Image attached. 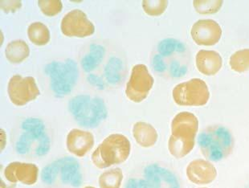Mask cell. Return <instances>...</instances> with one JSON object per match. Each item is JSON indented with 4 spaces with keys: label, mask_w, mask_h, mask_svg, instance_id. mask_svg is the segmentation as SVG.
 Returning <instances> with one entry per match:
<instances>
[{
    "label": "cell",
    "mask_w": 249,
    "mask_h": 188,
    "mask_svg": "<svg viewBox=\"0 0 249 188\" xmlns=\"http://www.w3.org/2000/svg\"><path fill=\"white\" fill-rule=\"evenodd\" d=\"M198 130V121L192 113H179L171 122L169 151L176 158H184L192 152Z\"/></svg>",
    "instance_id": "6da1fadb"
},
{
    "label": "cell",
    "mask_w": 249,
    "mask_h": 188,
    "mask_svg": "<svg viewBox=\"0 0 249 188\" xmlns=\"http://www.w3.org/2000/svg\"><path fill=\"white\" fill-rule=\"evenodd\" d=\"M201 152L208 160L218 162L229 156L234 147L231 132L222 126H208L198 138Z\"/></svg>",
    "instance_id": "7a4b0ae2"
},
{
    "label": "cell",
    "mask_w": 249,
    "mask_h": 188,
    "mask_svg": "<svg viewBox=\"0 0 249 188\" xmlns=\"http://www.w3.org/2000/svg\"><path fill=\"white\" fill-rule=\"evenodd\" d=\"M131 145L125 136L114 133L105 138L92 153V162L99 169L121 164L129 158Z\"/></svg>",
    "instance_id": "3957f363"
},
{
    "label": "cell",
    "mask_w": 249,
    "mask_h": 188,
    "mask_svg": "<svg viewBox=\"0 0 249 188\" xmlns=\"http://www.w3.org/2000/svg\"><path fill=\"white\" fill-rule=\"evenodd\" d=\"M70 110L76 122L86 128L97 127L108 115L104 101L89 95H79L71 99Z\"/></svg>",
    "instance_id": "277c9868"
},
{
    "label": "cell",
    "mask_w": 249,
    "mask_h": 188,
    "mask_svg": "<svg viewBox=\"0 0 249 188\" xmlns=\"http://www.w3.org/2000/svg\"><path fill=\"white\" fill-rule=\"evenodd\" d=\"M44 72L50 77L52 90L58 96L70 94L79 76L77 64L71 59H67L65 62L49 63L45 66Z\"/></svg>",
    "instance_id": "5b68a950"
},
{
    "label": "cell",
    "mask_w": 249,
    "mask_h": 188,
    "mask_svg": "<svg viewBox=\"0 0 249 188\" xmlns=\"http://www.w3.org/2000/svg\"><path fill=\"white\" fill-rule=\"evenodd\" d=\"M172 96L178 106H203L208 103L210 93L205 81L194 78L176 85Z\"/></svg>",
    "instance_id": "8992f818"
},
{
    "label": "cell",
    "mask_w": 249,
    "mask_h": 188,
    "mask_svg": "<svg viewBox=\"0 0 249 188\" xmlns=\"http://www.w3.org/2000/svg\"><path fill=\"white\" fill-rule=\"evenodd\" d=\"M154 78L145 64H137L132 69L131 76L127 83L125 94L135 103H140L147 97L154 85Z\"/></svg>",
    "instance_id": "52a82bcc"
},
{
    "label": "cell",
    "mask_w": 249,
    "mask_h": 188,
    "mask_svg": "<svg viewBox=\"0 0 249 188\" xmlns=\"http://www.w3.org/2000/svg\"><path fill=\"white\" fill-rule=\"evenodd\" d=\"M7 93L11 101L17 106H25L40 94L34 77H23L18 75L10 79Z\"/></svg>",
    "instance_id": "ba28073f"
},
{
    "label": "cell",
    "mask_w": 249,
    "mask_h": 188,
    "mask_svg": "<svg viewBox=\"0 0 249 188\" xmlns=\"http://www.w3.org/2000/svg\"><path fill=\"white\" fill-rule=\"evenodd\" d=\"M60 28L63 34L69 37L83 38L92 36L95 32L94 25L81 10H73L65 15Z\"/></svg>",
    "instance_id": "9c48e42d"
},
{
    "label": "cell",
    "mask_w": 249,
    "mask_h": 188,
    "mask_svg": "<svg viewBox=\"0 0 249 188\" xmlns=\"http://www.w3.org/2000/svg\"><path fill=\"white\" fill-rule=\"evenodd\" d=\"M191 35L198 45L213 46L221 38L222 29L213 19H200L192 26Z\"/></svg>",
    "instance_id": "30bf717a"
},
{
    "label": "cell",
    "mask_w": 249,
    "mask_h": 188,
    "mask_svg": "<svg viewBox=\"0 0 249 188\" xmlns=\"http://www.w3.org/2000/svg\"><path fill=\"white\" fill-rule=\"evenodd\" d=\"M39 168L33 163L13 162L5 168V178L10 183H21L25 185H33L36 183Z\"/></svg>",
    "instance_id": "8fae6325"
},
{
    "label": "cell",
    "mask_w": 249,
    "mask_h": 188,
    "mask_svg": "<svg viewBox=\"0 0 249 188\" xmlns=\"http://www.w3.org/2000/svg\"><path fill=\"white\" fill-rule=\"evenodd\" d=\"M94 145V137L89 131L73 129L68 133L66 146L68 150L75 156L84 157Z\"/></svg>",
    "instance_id": "7c38bea8"
},
{
    "label": "cell",
    "mask_w": 249,
    "mask_h": 188,
    "mask_svg": "<svg viewBox=\"0 0 249 188\" xmlns=\"http://www.w3.org/2000/svg\"><path fill=\"white\" fill-rule=\"evenodd\" d=\"M187 176L193 184H211L216 178V169L208 161L196 159L187 166Z\"/></svg>",
    "instance_id": "4fadbf2b"
},
{
    "label": "cell",
    "mask_w": 249,
    "mask_h": 188,
    "mask_svg": "<svg viewBox=\"0 0 249 188\" xmlns=\"http://www.w3.org/2000/svg\"><path fill=\"white\" fill-rule=\"evenodd\" d=\"M196 60L198 71L206 76L215 75L221 69L223 63L220 55L214 51H199Z\"/></svg>",
    "instance_id": "5bb4252c"
},
{
    "label": "cell",
    "mask_w": 249,
    "mask_h": 188,
    "mask_svg": "<svg viewBox=\"0 0 249 188\" xmlns=\"http://www.w3.org/2000/svg\"><path fill=\"white\" fill-rule=\"evenodd\" d=\"M133 136L137 143L145 148L153 147L158 140L156 130L154 126L145 122H139L134 124Z\"/></svg>",
    "instance_id": "9a60e30c"
},
{
    "label": "cell",
    "mask_w": 249,
    "mask_h": 188,
    "mask_svg": "<svg viewBox=\"0 0 249 188\" xmlns=\"http://www.w3.org/2000/svg\"><path fill=\"white\" fill-rule=\"evenodd\" d=\"M61 179L65 183H71L74 185L81 184V174L80 173V166L72 158H64L60 169Z\"/></svg>",
    "instance_id": "2e32d148"
},
{
    "label": "cell",
    "mask_w": 249,
    "mask_h": 188,
    "mask_svg": "<svg viewBox=\"0 0 249 188\" xmlns=\"http://www.w3.org/2000/svg\"><path fill=\"white\" fill-rule=\"evenodd\" d=\"M30 54V49L25 41L22 39L14 40L7 44L5 55L10 62L18 64L22 62Z\"/></svg>",
    "instance_id": "e0dca14e"
},
{
    "label": "cell",
    "mask_w": 249,
    "mask_h": 188,
    "mask_svg": "<svg viewBox=\"0 0 249 188\" xmlns=\"http://www.w3.org/2000/svg\"><path fill=\"white\" fill-rule=\"evenodd\" d=\"M105 54L106 49L104 47L99 44H91L89 53L81 60V66L84 70L87 73L94 70L102 62Z\"/></svg>",
    "instance_id": "ac0fdd59"
},
{
    "label": "cell",
    "mask_w": 249,
    "mask_h": 188,
    "mask_svg": "<svg viewBox=\"0 0 249 188\" xmlns=\"http://www.w3.org/2000/svg\"><path fill=\"white\" fill-rule=\"evenodd\" d=\"M28 38L37 46H44L50 40V32L44 23L36 22L28 28Z\"/></svg>",
    "instance_id": "d6986e66"
},
{
    "label": "cell",
    "mask_w": 249,
    "mask_h": 188,
    "mask_svg": "<svg viewBox=\"0 0 249 188\" xmlns=\"http://www.w3.org/2000/svg\"><path fill=\"white\" fill-rule=\"evenodd\" d=\"M123 180V173L120 168L107 170L100 176V188H120Z\"/></svg>",
    "instance_id": "ffe728a7"
},
{
    "label": "cell",
    "mask_w": 249,
    "mask_h": 188,
    "mask_svg": "<svg viewBox=\"0 0 249 188\" xmlns=\"http://www.w3.org/2000/svg\"><path fill=\"white\" fill-rule=\"evenodd\" d=\"M123 69V61L119 58L111 57L105 68V76L107 81L112 85H116L120 82Z\"/></svg>",
    "instance_id": "44dd1931"
},
{
    "label": "cell",
    "mask_w": 249,
    "mask_h": 188,
    "mask_svg": "<svg viewBox=\"0 0 249 188\" xmlns=\"http://www.w3.org/2000/svg\"><path fill=\"white\" fill-rule=\"evenodd\" d=\"M231 69L237 73H245L249 69V49L237 51L230 58Z\"/></svg>",
    "instance_id": "7402d4cb"
},
{
    "label": "cell",
    "mask_w": 249,
    "mask_h": 188,
    "mask_svg": "<svg viewBox=\"0 0 249 188\" xmlns=\"http://www.w3.org/2000/svg\"><path fill=\"white\" fill-rule=\"evenodd\" d=\"M22 128L26 131V133L30 136L33 140L41 139L44 133V123L37 118H28L23 122Z\"/></svg>",
    "instance_id": "603a6c76"
},
{
    "label": "cell",
    "mask_w": 249,
    "mask_h": 188,
    "mask_svg": "<svg viewBox=\"0 0 249 188\" xmlns=\"http://www.w3.org/2000/svg\"><path fill=\"white\" fill-rule=\"evenodd\" d=\"M168 2L166 0L160 1H142V7L146 14L150 16H159L166 11Z\"/></svg>",
    "instance_id": "cb8c5ba5"
},
{
    "label": "cell",
    "mask_w": 249,
    "mask_h": 188,
    "mask_svg": "<svg viewBox=\"0 0 249 188\" xmlns=\"http://www.w3.org/2000/svg\"><path fill=\"white\" fill-rule=\"evenodd\" d=\"M196 12L200 14H213L219 12L223 5V1H194Z\"/></svg>",
    "instance_id": "d4e9b609"
},
{
    "label": "cell",
    "mask_w": 249,
    "mask_h": 188,
    "mask_svg": "<svg viewBox=\"0 0 249 188\" xmlns=\"http://www.w3.org/2000/svg\"><path fill=\"white\" fill-rule=\"evenodd\" d=\"M38 5L41 12L47 16H55L62 10V2L60 0H39Z\"/></svg>",
    "instance_id": "484cf974"
},
{
    "label": "cell",
    "mask_w": 249,
    "mask_h": 188,
    "mask_svg": "<svg viewBox=\"0 0 249 188\" xmlns=\"http://www.w3.org/2000/svg\"><path fill=\"white\" fill-rule=\"evenodd\" d=\"M63 159L64 158L58 159V160L55 161L52 164L47 166L46 168H44L43 172H42L43 181L50 184V183H53L55 180L56 175L60 171V167L62 165Z\"/></svg>",
    "instance_id": "4316f807"
},
{
    "label": "cell",
    "mask_w": 249,
    "mask_h": 188,
    "mask_svg": "<svg viewBox=\"0 0 249 188\" xmlns=\"http://www.w3.org/2000/svg\"><path fill=\"white\" fill-rule=\"evenodd\" d=\"M182 46L180 43L176 41V39H163L162 41L160 42L159 44V52L160 55L163 56H168L171 55L174 51L180 50V48H182Z\"/></svg>",
    "instance_id": "83f0119b"
},
{
    "label": "cell",
    "mask_w": 249,
    "mask_h": 188,
    "mask_svg": "<svg viewBox=\"0 0 249 188\" xmlns=\"http://www.w3.org/2000/svg\"><path fill=\"white\" fill-rule=\"evenodd\" d=\"M31 141H33L28 133H24L21 136L20 139L17 145V151L19 154H26L29 151L31 147Z\"/></svg>",
    "instance_id": "f1b7e54d"
},
{
    "label": "cell",
    "mask_w": 249,
    "mask_h": 188,
    "mask_svg": "<svg viewBox=\"0 0 249 188\" xmlns=\"http://www.w3.org/2000/svg\"><path fill=\"white\" fill-rule=\"evenodd\" d=\"M21 1H0V6L5 12H14L21 7Z\"/></svg>",
    "instance_id": "f546056e"
},
{
    "label": "cell",
    "mask_w": 249,
    "mask_h": 188,
    "mask_svg": "<svg viewBox=\"0 0 249 188\" xmlns=\"http://www.w3.org/2000/svg\"><path fill=\"white\" fill-rule=\"evenodd\" d=\"M49 147H50V143H49V139L45 134L40 139V143H39V147H37L36 154L38 155H44L46 154L49 150Z\"/></svg>",
    "instance_id": "4dcf8cb0"
},
{
    "label": "cell",
    "mask_w": 249,
    "mask_h": 188,
    "mask_svg": "<svg viewBox=\"0 0 249 188\" xmlns=\"http://www.w3.org/2000/svg\"><path fill=\"white\" fill-rule=\"evenodd\" d=\"M153 65L155 71L160 72V73H162L166 69V65L164 64L163 60L160 55L155 56V57L153 59Z\"/></svg>",
    "instance_id": "1f68e13d"
},
{
    "label": "cell",
    "mask_w": 249,
    "mask_h": 188,
    "mask_svg": "<svg viewBox=\"0 0 249 188\" xmlns=\"http://www.w3.org/2000/svg\"><path fill=\"white\" fill-rule=\"evenodd\" d=\"M87 79H88V81L91 85L97 86L100 90H104V81L99 76H96L94 74H89V76H88Z\"/></svg>",
    "instance_id": "d6a6232c"
},
{
    "label": "cell",
    "mask_w": 249,
    "mask_h": 188,
    "mask_svg": "<svg viewBox=\"0 0 249 188\" xmlns=\"http://www.w3.org/2000/svg\"><path fill=\"white\" fill-rule=\"evenodd\" d=\"M1 136H2V138H1V142H2V146H1V149L3 150V147H4L5 143L6 142H4V138H6V136L4 134V131L1 130Z\"/></svg>",
    "instance_id": "836d02e7"
},
{
    "label": "cell",
    "mask_w": 249,
    "mask_h": 188,
    "mask_svg": "<svg viewBox=\"0 0 249 188\" xmlns=\"http://www.w3.org/2000/svg\"><path fill=\"white\" fill-rule=\"evenodd\" d=\"M1 188H6V186H5L2 181H1Z\"/></svg>",
    "instance_id": "e575fe53"
},
{
    "label": "cell",
    "mask_w": 249,
    "mask_h": 188,
    "mask_svg": "<svg viewBox=\"0 0 249 188\" xmlns=\"http://www.w3.org/2000/svg\"><path fill=\"white\" fill-rule=\"evenodd\" d=\"M93 188V187H86V188Z\"/></svg>",
    "instance_id": "d590c367"
},
{
    "label": "cell",
    "mask_w": 249,
    "mask_h": 188,
    "mask_svg": "<svg viewBox=\"0 0 249 188\" xmlns=\"http://www.w3.org/2000/svg\"></svg>",
    "instance_id": "8d00e7d4"
}]
</instances>
